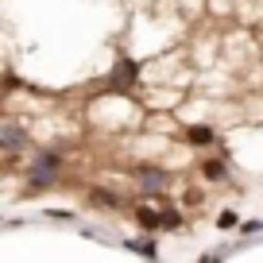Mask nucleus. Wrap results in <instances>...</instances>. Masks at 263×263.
Here are the masks:
<instances>
[{"label": "nucleus", "mask_w": 263, "mask_h": 263, "mask_svg": "<svg viewBox=\"0 0 263 263\" xmlns=\"http://www.w3.org/2000/svg\"><path fill=\"white\" fill-rule=\"evenodd\" d=\"M0 143H4L8 155H16V151H24L27 143H31V132H27L24 124H16V120H4L0 124Z\"/></svg>", "instance_id": "obj_3"}, {"label": "nucleus", "mask_w": 263, "mask_h": 263, "mask_svg": "<svg viewBox=\"0 0 263 263\" xmlns=\"http://www.w3.org/2000/svg\"><path fill=\"white\" fill-rule=\"evenodd\" d=\"M217 224H221V229H232V224H236V213H232V209H224V213L217 217Z\"/></svg>", "instance_id": "obj_11"}, {"label": "nucleus", "mask_w": 263, "mask_h": 263, "mask_svg": "<svg viewBox=\"0 0 263 263\" xmlns=\"http://www.w3.org/2000/svg\"><path fill=\"white\" fill-rule=\"evenodd\" d=\"M89 205H97V209H120V197L108 194V190H101V186H93L89 190Z\"/></svg>", "instance_id": "obj_9"}, {"label": "nucleus", "mask_w": 263, "mask_h": 263, "mask_svg": "<svg viewBox=\"0 0 263 263\" xmlns=\"http://www.w3.org/2000/svg\"><path fill=\"white\" fill-rule=\"evenodd\" d=\"M136 186H140L143 194H166V190H171V174L159 171V166H143V171L136 174Z\"/></svg>", "instance_id": "obj_4"}, {"label": "nucleus", "mask_w": 263, "mask_h": 263, "mask_svg": "<svg viewBox=\"0 0 263 263\" xmlns=\"http://www.w3.org/2000/svg\"><path fill=\"white\" fill-rule=\"evenodd\" d=\"M124 248H128V252H136V255H143V259H151V263L159 259V240H155V232H147L143 240H124Z\"/></svg>", "instance_id": "obj_7"}, {"label": "nucleus", "mask_w": 263, "mask_h": 263, "mask_svg": "<svg viewBox=\"0 0 263 263\" xmlns=\"http://www.w3.org/2000/svg\"><path fill=\"white\" fill-rule=\"evenodd\" d=\"M136 224H140L143 232H163V209L159 205H136Z\"/></svg>", "instance_id": "obj_6"}, {"label": "nucleus", "mask_w": 263, "mask_h": 263, "mask_svg": "<svg viewBox=\"0 0 263 263\" xmlns=\"http://www.w3.org/2000/svg\"><path fill=\"white\" fill-rule=\"evenodd\" d=\"M201 263H224V252H213V255H201Z\"/></svg>", "instance_id": "obj_13"}, {"label": "nucleus", "mask_w": 263, "mask_h": 263, "mask_svg": "<svg viewBox=\"0 0 263 263\" xmlns=\"http://www.w3.org/2000/svg\"><path fill=\"white\" fill-rule=\"evenodd\" d=\"M178 224H182V213H178V209H163V232L178 229Z\"/></svg>", "instance_id": "obj_10"}, {"label": "nucleus", "mask_w": 263, "mask_h": 263, "mask_svg": "<svg viewBox=\"0 0 263 263\" xmlns=\"http://www.w3.org/2000/svg\"><path fill=\"white\" fill-rule=\"evenodd\" d=\"M105 82H108V93H132L140 85V62L132 54H120L116 66H112V74H108Z\"/></svg>", "instance_id": "obj_2"}, {"label": "nucleus", "mask_w": 263, "mask_h": 263, "mask_svg": "<svg viewBox=\"0 0 263 263\" xmlns=\"http://www.w3.org/2000/svg\"><path fill=\"white\" fill-rule=\"evenodd\" d=\"M58 174H62V151L58 147H35L31 163H27V182L35 190H47L58 182Z\"/></svg>", "instance_id": "obj_1"}, {"label": "nucleus", "mask_w": 263, "mask_h": 263, "mask_svg": "<svg viewBox=\"0 0 263 263\" xmlns=\"http://www.w3.org/2000/svg\"><path fill=\"white\" fill-rule=\"evenodd\" d=\"M201 178L205 182H229V163L224 159H205L201 163Z\"/></svg>", "instance_id": "obj_8"}, {"label": "nucleus", "mask_w": 263, "mask_h": 263, "mask_svg": "<svg viewBox=\"0 0 263 263\" xmlns=\"http://www.w3.org/2000/svg\"><path fill=\"white\" fill-rule=\"evenodd\" d=\"M182 143H190V147H213V143H221V136L209 124H186L182 128Z\"/></svg>", "instance_id": "obj_5"}, {"label": "nucleus", "mask_w": 263, "mask_h": 263, "mask_svg": "<svg viewBox=\"0 0 263 263\" xmlns=\"http://www.w3.org/2000/svg\"><path fill=\"white\" fill-rule=\"evenodd\" d=\"M47 217H54V221H70L74 213H70V209H47Z\"/></svg>", "instance_id": "obj_12"}]
</instances>
